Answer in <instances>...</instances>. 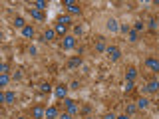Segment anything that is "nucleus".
<instances>
[{
    "instance_id": "1",
    "label": "nucleus",
    "mask_w": 159,
    "mask_h": 119,
    "mask_svg": "<svg viewBox=\"0 0 159 119\" xmlns=\"http://www.w3.org/2000/svg\"><path fill=\"white\" fill-rule=\"evenodd\" d=\"M106 54H107V58L111 60V62H117L119 56H121V52H119V48H117V46H109V48L106 50Z\"/></svg>"
},
{
    "instance_id": "2",
    "label": "nucleus",
    "mask_w": 159,
    "mask_h": 119,
    "mask_svg": "<svg viewBox=\"0 0 159 119\" xmlns=\"http://www.w3.org/2000/svg\"><path fill=\"white\" fill-rule=\"evenodd\" d=\"M64 105H66V109H68V113H70V115H76V113L80 111V109H78V103L76 101H74V99H64Z\"/></svg>"
},
{
    "instance_id": "3",
    "label": "nucleus",
    "mask_w": 159,
    "mask_h": 119,
    "mask_svg": "<svg viewBox=\"0 0 159 119\" xmlns=\"http://www.w3.org/2000/svg\"><path fill=\"white\" fill-rule=\"evenodd\" d=\"M46 117V109L42 105H34L32 107V119H44Z\"/></svg>"
},
{
    "instance_id": "4",
    "label": "nucleus",
    "mask_w": 159,
    "mask_h": 119,
    "mask_svg": "<svg viewBox=\"0 0 159 119\" xmlns=\"http://www.w3.org/2000/svg\"><path fill=\"white\" fill-rule=\"evenodd\" d=\"M145 66L151 69L153 73H159V60H155V58H147V60H145Z\"/></svg>"
},
{
    "instance_id": "5",
    "label": "nucleus",
    "mask_w": 159,
    "mask_h": 119,
    "mask_svg": "<svg viewBox=\"0 0 159 119\" xmlns=\"http://www.w3.org/2000/svg\"><path fill=\"white\" fill-rule=\"evenodd\" d=\"M62 48H64V50L76 48V38H74V36H66V38L62 40Z\"/></svg>"
},
{
    "instance_id": "6",
    "label": "nucleus",
    "mask_w": 159,
    "mask_h": 119,
    "mask_svg": "<svg viewBox=\"0 0 159 119\" xmlns=\"http://www.w3.org/2000/svg\"><path fill=\"white\" fill-rule=\"evenodd\" d=\"M54 93H56L58 99H66V95H68V87H66V86H58L56 89H54Z\"/></svg>"
},
{
    "instance_id": "7",
    "label": "nucleus",
    "mask_w": 159,
    "mask_h": 119,
    "mask_svg": "<svg viewBox=\"0 0 159 119\" xmlns=\"http://www.w3.org/2000/svg\"><path fill=\"white\" fill-rule=\"evenodd\" d=\"M145 91H147V93H155V91H159V82H157V79H151V82L147 83Z\"/></svg>"
},
{
    "instance_id": "8",
    "label": "nucleus",
    "mask_w": 159,
    "mask_h": 119,
    "mask_svg": "<svg viewBox=\"0 0 159 119\" xmlns=\"http://www.w3.org/2000/svg\"><path fill=\"white\" fill-rule=\"evenodd\" d=\"M30 14H32V18H34V20H40V22H42V20L46 18L42 10H36V8H30Z\"/></svg>"
},
{
    "instance_id": "9",
    "label": "nucleus",
    "mask_w": 159,
    "mask_h": 119,
    "mask_svg": "<svg viewBox=\"0 0 159 119\" xmlns=\"http://www.w3.org/2000/svg\"><path fill=\"white\" fill-rule=\"evenodd\" d=\"M54 38H56V30H46V32H44V36H42L44 42H52Z\"/></svg>"
},
{
    "instance_id": "10",
    "label": "nucleus",
    "mask_w": 159,
    "mask_h": 119,
    "mask_svg": "<svg viewBox=\"0 0 159 119\" xmlns=\"http://www.w3.org/2000/svg\"><path fill=\"white\" fill-rule=\"evenodd\" d=\"M58 109L56 107H48L46 109V119H58Z\"/></svg>"
},
{
    "instance_id": "11",
    "label": "nucleus",
    "mask_w": 159,
    "mask_h": 119,
    "mask_svg": "<svg viewBox=\"0 0 159 119\" xmlns=\"http://www.w3.org/2000/svg\"><path fill=\"white\" fill-rule=\"evenodd\" d=\"M107 30H109V32H117V30H119V24H117V20L109 18V20H107Z\"/></svg>"
},
{
    "instance_id": "12",
    "label": "nucleus",
    "mask_w": 159,
    "mask_h": 119,
    "mask_svg": "<svg viewBox=\"0 0 159 119\" xmlns=\"http://www.w3.org/2000/svg\"><path fill=\"white\" fill-rule=\"evenodd\" d=\"M56 36H64L66 38V32H68V26H64V24H56Z\"/></svg>"
},
{
    "instance_id": "13",
    "label": "nucleus",
    "mask_w": 159,
    "mask_h": 119,
    "mask_svg": "<svg viewBox=\"0 0 159 119\" xmlns=\"http://www.w3.org/2000/svg\"><path fill=\"white\" fill-rule=\"evenodd\" d=\"M135 77H137V69L135 68H129L127 72H125V79H127V82H133Z\"/></svg>"
},
{
    "instance_id": "14",
    "label": "nucleus",
    "mask_w": 159,
    "mask_h": 119,
    "mask_svg": "<svg viewBox=\"0 0 159 119\" xmlns=\"http://www.w3.org/2000/svg\"><path fill=\"white\" fill-rule=\"evenodd\" d=\"M68 66H70V68H80V66H82V58H80V56L72 58V60L68 62Z\"/></svg>"
},
{
    "instance_id": "15",
    "label": "nucleus",
    "mask_w": 159,
    "mask_h": 119,
    "mask_svg": "<svg viewBox=\"0 0 159 119\" xmlns=\"http://www.w3.org/2000/svg\"><path fill=\"white\" fill-rule=\"evenodd\" d=\"M4 101H6V103H14V101H16V93H14V91H6V93H4Z\"/></svg>"
},
{
    "instance_id": "16",
    "label": "nucleus",
    "mask_w": 159,
    "mask_h": 119,
    "mask_svg": "<svg viewBox=\"0 0 159 119\" xmlns=\"http://www.w3.org/2000/svg\"><path fill=\"white\" fill-rule=\"evenodd\" d=\"M147 105H149V99H145V97L137 99V109H147Z\"/></svg>"
},
{
    "instance_id": "17",
    "label": "nucleus",
    "mask_w": 159,
    "mask_h": 119,
    "mask_svg": "<svg viewBox=\"0 0 159 119\" xmlns=\"http://www.w3.org/2000/svg\"><path fill=\"white\" fill-rule=\"evenodd\" d=\"M96 50L98 52H106V44H103V38H98V42H96Z\"/></svg>"
},
{
    "instance_id": "18",
    "label": "nucleus",
    "mask_w": 159,
    "mask_h": 119,
    "mask_svg": "<svg viewBox=\"0 0 159 119\" xmlns=\"http://www.w3.org/2000/svg\"><path fill=\"white\" fill-rule=\"evenodd\" d=\"M22 36H24V38H32V36H34V28H32V26H26V28L22 30Z\"/></svg>"
},
{
    "instance_id": "19",
    "label": "nucleus",
    "mask_w": 159,
    "mask_h": 119,
    "mask_svg": "<svg viewBox=\"0 0 159 119\" xmlns=\"http://www.w3.org/2000/svg\"><path fill=\"white\" fill-rule=\"evenodd\" d=\"M48 6V2H44V0H38V2H32V8H36V10H44Z\"/></svg>"
},
{
    "instance_id": "20",
    "label": "nucleus",
    "mask_w": 159,
    "mask_h": 119,
    "mask_svg": "<svg viewBox=\"0 0 159 119\" xmlns=\"http://www.w3.org/2000/svg\"><path fill=\"white\" fill-rule=\"evenodd\" d=\"M14 26H16V28H22V30H24V28H26V22H24V18H22V16H18L16 20H14Z\"/></svg>"
},
{
    "instance_id": "21",
    "label": "nucleus",
    "mask_w": 159,
    "mask_h": 119,
    "mask_svg": "<svg viewBox=\"0 0 159 119\" xmlns=\"http://www.w3.org/2000/svg\"><path fill=\"white\" fill-rule=\"evenodd\" d=\"M68 10H70V14H82V8H80V4H72Z\"/></svg>"
},
{
    "instance_id": "22",
    "label": "nucleus",
    "mask_w": 159,
    "mask_h": 119,
    "mask_svg": "<svg viewBox=\"0 0 159 119\" xmlns=\"http://www.w3.org/2000/svg\"><path fill=\"white\" fill-rule=\"evenodd\" d=\"M70 22H72V18H70V16H60L58 18V24H64V26H68Z\"/></svg>"
},
{
    "instance_id": "23",
    "label": "nucleus",
    "mask_w": 159,
    "mask_h": 119,
    "mask_svg": "<svg viewBox=\"0 0 159 119\" xmlns=\"http://www.w3.org/2000/svg\"><path fill=\"white\" fill-rule=\"evenodd\" d=\"M8 73H2V76H0V86H2V87H6L8 86Z\"/></svg>"
},
{
    "instance_id": "24",
    "label": "nucleus",
    "mask_w": 159,
    "mask_h": 119,
    "mask_svg": "<svg viewBox=\"0 0 159 119\" xmlns=\"http://www.w3.org/2000/svg\"><path fill=\"white\" fill-rule=\"evenodd\" d=\"M40 91H42V93H50V91H52V86H50V83H42V86H40Z\"/></svg>"
},
{
    "instance_id": "25",
    "label": "nucleus",
    "mask_w": 159,
    "mask_h": 119,
    "mask_svg": "<svg viewBox=\"0 0 159 119\" xmlns=\"http://www.w3.org/2000/svg\"><path fill=\"white\" fill-rule=\"evenodd\" d=\"M137 111V107L135 105H131V103H129V105L125 107V115H131V113H135Z\"/></svg>"
},
{
    "instance_id": "26",
    "label": "nucleus",
    "mask_w": 159,
    "mask_h": 119,
    "mask_svg": "<svg viewBox=\"0 0 159 119\" xmlns=\"http://www.w3.org/2000/svg\"><path fill=\"white\" fill-rule=\"evenodd\" d=\"M139 40V36H137V32L133 30V32H129V42H137Z\"/></svg>"
},
{
    "instance_id": "27",
    "label": "nucleus",
    "mask_w": 159,
    "mask_h": 119,
    "mask_svg": "<svg viewBox=\"0 0 159 119\" xmlns=\"http://www.w3.org/2000/svg\"><path fill=\"white\" fill-rule=\"evenodd\" d=\"M149 28H151V30H157V20H155V18L149 20Z\"/></svg>"
},
{
    "instance_id": "28",
    "label": "nucleus",
    "mask_w": 159,
    "mask_h": 119,
    "mask_svg": "<svg viewBox=\"0 0 159 119\" xmlns=\"http://www.w3.org/2000/svg\"><path fill=\"white\" fill-rule=\"evenodd\" d=\"M8 64H2V66H0V73H8Z\"/></svg>"
},
{
    "instance_id": "29",
    "label": "nucleus",
    "mask_w": 159,
    "mask_h": 119,
    "mask_svg": "<svg viewBox=\"0 0 159 119\" xmlns=\"http://www.w3.org/2000/svg\"><path fill=\"white\" fill-rule=\"evenodd\" d=\"M119 30H121V32H125V34H129V32H131V28H129L127 24H123V26H119Z\"/></svg>"
},
{
    "instance_id": "30",
    "label": "nucleus",
    "mask_w": 159,
    "mask_h": 119,
    "mask_svg": "<svg viewBox=\"0 0 159 119\" xmlns=\"http://www.w3.org/2000/svg\"><path fill=\"white\" fill-rule=\"evenodd\" d=\"M133 28H135V32H139V30H143V22H135V24H133Z\"/></svg>"
},
{
    "instance_id": "31",
    "label": "nucleus",
    "mask_w": 159,
    "mask_h": 119,
    "mask_svg": "<svg viewBox=\"0 0 159 119\" xmlns=\"http://www.w3.org/2000/svg\"><path fill=\"white\" fill-rule=\"evenodd\" d=\"M58 119H74V115H70V113L66 111V113H62V115H60Z\"/></svg>"
},
{
    "instance_id": "32",
    "label": "nucleus",
    "mask_w": 159,
    "mask_h": 119,
    "mask_svg": "<svg viewBox=\"0 0 159 119\" xmlns=\"http://www.w3.org/2000/svg\"><path fill=\"white\" fill-rule=\"evenodd\" d=\"M131 89H133V82H127V83H125V91L129 93V91H131Z\"/></svg>"
},
{
    "instance_id": "33",
    "label": "nucleus",
    "mask_w": 159,
    "mask_h": 119,
    "mask_svg": "<svg viewBox=\"0 0 159 119\" xmlns=\"http://www.w3.org/2000/svg\"><path fill=\"white\" fill-rule=\"evenodd\" d=\"M72 4H76V2H74V0H64V6H66V8H70Z\"/></svg>"
},
{
    "instance_id": "34",
    "label": "nucleus",
    "mask_w": 159,
    "mask_h": 119,
    "mask_svg": "<svg viewBox=\"0 0 159 119\" xmlns=\"http://www.w3.org/2000/svg\"><path fill=\"white\" fill-rule=\"evenodd\" d=\"M103 119H117V117L113 115V113H106V115H103Z\"/></svg>"
},
{
    "instance_id": "35",
    "label": "nucleus",
    "mask_w": 159,
    "mask_h": 119,
    "mask_svg": "<svg viewBox=\"0 0 159 119\" xmlns=\"http://www.w3.org/2000/svg\"><path fill=\"white\" fill-rule=\"evenodd\" d=\"M74 32H76V36H80V34H82V26H76V28H74Z\"/></svg>"
},
{
    "instance_id": "36",
    "label": "nucleus",
    "mask_w": 159,
    "mask_h": 119,
    "mask_svg": "<svg viewBox=\"0 0 159 119\" xmlns=\"http://www.w3.org/2000/svg\"><path fill=\"white\" fill-rule=\"evenodd\" d=\"M12 77H14V79H20V77H22V72H14Z\"/></svg>"
},
{
    "instance_id": "37",
    "label": "nucleus",
    "mask_w": 159,
    "mask_h": 119,
    "mask_svg": "<svg viewBox=\"0 0 159 119\" xmlns=\"http://www.w3.org/2000/svg\"><path fill=\"white\" fill-rule=\"evenodd\" d=\"M117 119H129V115H119Z\"/></svg>"
},
{
    "instance_id": "38",
    "label": "nucleus",
    "mask_w": 159,
    "mask_h": 119,
    "mask_svg": "<svg viewBox=\"0 0 159 119\" xmlns=\"http://www.w3.org/2000/svg\"><path fill=\"white\" fill-rule=\"evenodd\" d=\"M84 119H92V117H84Z\"/></svg>"
},
{
    "instance_id": "39",
    "label": "nucleus",
    "mask_w": 159,
    "mask_h": 119,
    "mask_svg": "<svg viewBox=\"0 0 159 119\" xmlns=\"http://www.w3.org/2000/svg\"><path fill=\"white\" fill-rule=\"evenodd\" d=\"M18 119H24V117H18Z\"/></svg>"
},
{
    "instance_id": "40",
    "label": "nucleus",
    "mask_w": 159,
    "mask_h": 119,
    "mask_svg": "<svg viewBox=\"0 0 159 119\" xmlns=\"http://www.w3.org/2000/svg\"><path fill=\"white\" fill-rule=\"evenodd\" d=\"M157 32H159V30H157Z\"/></svg>"
}]
</instances>
